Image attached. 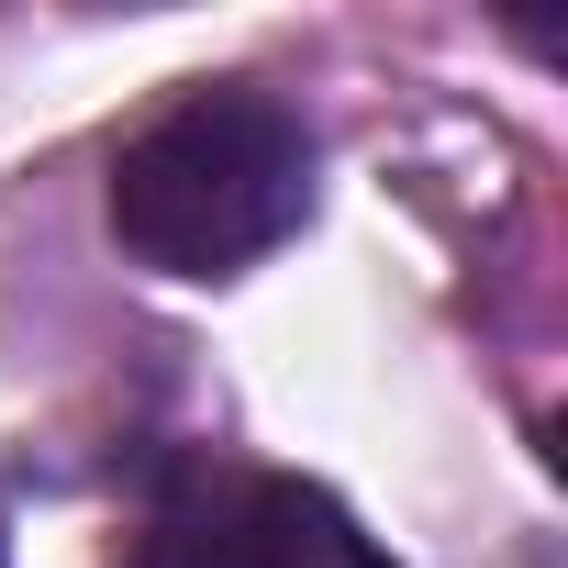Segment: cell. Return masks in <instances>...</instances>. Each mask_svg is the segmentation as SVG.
I'll return each mask as SVG.
<instances>
[{
	"instance_id": "1",
	"label": "cell",
	"mask_w": 568,
	"mask_h": 568,
	"mask_svg": "<svg viewBox=\"0 0 568 568\" xmlns=\"http://www.w3.org/2000/svg\"><path fill=\"white\" fill-rule=\"evenodd\" d=\"M313 212V134L278 90H190L112 156V234L168 278H234Z\"/></svg>"
},
{
	"instance_id": "2",
	"label": "cell",
	"mask_w": 568,
	"mask_h": 568,
	"mask_svg": "<svg viewBox=\"0 0 568 568\" xmlns=\"http://www.w3.org/2000/svg\"><path fill=\"white\" fill-rule=\"evenodd\" d=\"M145 568H390L324 490L302 479H234L145 535Z\"/></svg>"
}]
</instances>
